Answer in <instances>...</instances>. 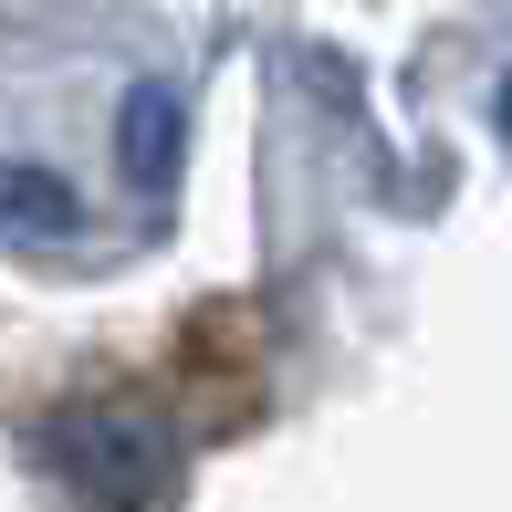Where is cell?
Returning <instances> with one entry per match:
<instances>
[{"label":"cell","mask_w":512,"mask_h":512,"mask_svg":"<svg viewBox=\"0 0 512 512\" xmlns=\"http://www.w3.org/2000/svg\"><path fill=\"white\" fill-rule=\"evenodd\" d=\"M0 220L11 230H74V189L42 168H0Z\"/></svg>","instance_id":"obj_3"},{"label":"cell","mask_w":512,"mask_h":512,"mask_svg":"<svg viewBox=\"0 0 512 512\" xmlns=\"http://www.w3.org/2000/svg\"><path fill=\"white\" fill-rule=\"evenodd\" d=\"M53 471L84 492V512H157L168 502V450H157V429H136V418H63L53 429Z\"/></svg>","instance_id":"obj_1"},{"label":"cell","mask_w":512,"mask_h":512,"mask_svg":"<svg viewBox=\"0 0 512 512\" xmlns=\"http://www.w3.org/2000/svg\"><path fill=\"white\" fill-rule=\"evenodd\" d=\"M178 136H189L178 95H168V84H147V95L126 105V168L147 178V189H168V178H178Z\"/></svg>","instance_id":"obj_2"}]
</instances>
